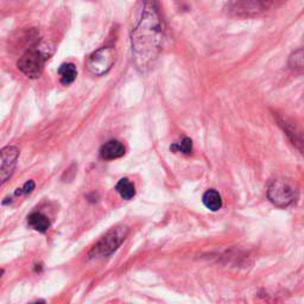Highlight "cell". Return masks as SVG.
<instances>
[{"mask_svg": "<svg viewBox=\"0 0 304 304\" xmlns=\"http://www.w3.org/2000/svg\"><path fill=\"white\" fill-rule=\"evenodd\" d=\"M163 30L154 3H146L142 18L132 31V52L137 67L146 70L157 59L161 50Z\"/></svg>", "mask_w": 304, "mask_h": 304, "instance_id": "obj_1", "label": "cell"}, {"mask_svg": "<svg viewBox=\"0 0 304 304\" xmlns=\"http://www.w3.org/2000/svg\"><path fill=\"white\" fill-rule=\"evenodd\" d=\"M53 53L54 48L48 43H41V44L32 46L19 57L17 62L18 69L28 78L37 79L42 75L44 70V64L53 55Z\"/></svg>", "mask_w": 304, "mask_h": 304, "instance_id": "obj_2", "label": "cell"}, {"mask_svg": "<svg viewBox=\"0 0 304 304\" xmlns=\"http://www.w3.org/2000/svg\"><path fill=\"white\" fill-rule=\"evenodd\" d=\"M129 235V228L126 226H118L108 231L88 253V259L97 260L106 258L113 255L120 247Z\"/></svg>", "mask_w": 304, "mask_h": 304, "instance_id": "obj_3", "label": "cell"}, {"mask_svg": "<svg viewBox=\"0 0 304 304\" xmlns=\"http://www.w3.org/2000/svg\"><path fill=\"white\" fill-rule=\"evenodd\" d=\"M274 0H231L228 12L237 17H256L273 5Z\"/></svg>", "mask_w": 304, "mask_h": 304, "instance_id": "obj_4", "label": "cell"}, {"mask_svg": "<svg viewBox=\"0 0 304 304\" xmlns=\"http://www.w3.org/2000/svg\"><path fill=\"white\" fill-rule=\"evenodd\" d=\"M115 63V50L113 48L97 49L87 60V68L95 76H103L112 69Z\"/></svg>", "mask_w": 304, "mask_h": 304, "instance_id": "obj_5", "label": "cell"}, {"mask_svg": "<svg viewBox=\"0 0 304 304\" xmlns=\"http://www.w3.org/2000/svg\"><path fill=\"white\" fill-rule=\"evenodd\" d=\"M267 197L274 206L285 208L296 200V190L284 181H273L267 189Z\"/></svg>", "mask_w": 304, "mask_h": 304, "instance_id": "obj_6", "label": "cell"}, {"mask_svg": "<svg viewBox=\"0 0 304 304\" xmlns=\"http://www.w3.org/2000/svg\"><path fill=\"white\" fill-rule=\"evenodd\" d=\"M19 155V149L12 145L5 146L0 150V187L13 175Z\"/></svg>", "mask_w": 304, "mask_h": 304, "instance_id": "obj_7", "label": "cell"}, {"mask_svg": "<svg viewBox=\"0 0 304 304\" xmlns=\"http://www.w3.org/2000/svg\"><path fill=\"white\" fill-rule=\"evenodd\" d=\"M125 146L119 140H110L101 146L100 156L105 161H114L125 155Z\"/></svg>", "mask_w": 304, "mask_h": 304, "instance_id": "obj_8", "label": "cell"}, {"mask_svg": "<svg viewBox=\"0 0 304 304\" xmlns=\"http://www.w3.org/2000/svg\"><path fill=\"white\" fill-rule=\"evenodd\" d=\"M28 225L32 230L39 232V233H45L50 228V220L44 214L39 212H34L28 216Z\"/></svg>", "mask_w": 304, "mask_h": 304, "instance_id": "obj_9", "label": "cell"}, {"mask_svg": "<svg viewBox=\"0 0 304 304\" xmlns=\"http://www.w3.org/2000/svg\"><path fill=\"white\" fill-rule=\"evenodd\" d=\"M202 201H204L206 208L209 209L211 212H218L222 207L221 195L214 189H209L206 191L204 197H202Z\"/></svg>", "mask_w": 304, "mask_h": 304, "instance_id": "obj_10", "label": "cell"}, {"mask_svg": "<svg viewBox=\"0 0 304 304\" xmlns=\"http://www.w3.org/2000/svg\"><path fill=\"white\" fill-rule=\"evenodd\" d=\"M59 74L61 78V83L64 86H69L75 81L78 76V70L73 63H64L60 67Z\"/></svg>", "mask_w": 304, "mask_h": 304, "instance_id": "obj_11", "label": "cell"}, {"mask_svg": "<svg viewBox=\"0 0 304 304\" xmlns=\"http://www.w3.org/2000/svg\"><path fill=\"white\" fill-rule=\"evenodd\" d=\"M115 190L124 200H131L136 195V188L128 179H121L115 186Z\"/></svg>", "mask_w": 304, "mask_h": 304, "instance_id": "obj_12", "label": "cell"}, {"mask_svg": "<svg viewBox=\"0 0 304 304\" xmlns=\"http://www.w3.org/2000/svg\"><path fill=\"white\" fill-rule=\"evenodd\" d=\"M173 152H181L183 155H190L193 152V142L190 138H183L180 143H175L170 146Z\"/></svg>", "mask_w": 304, "mask_h": 304, "instance_id": "obj_13", "label": "cell"}, {"mask_svg": "<svg viewBox=\"0 0 304 304\" xmlns=\"http://www.w3.org/2000/svg\"><path fill=\"white\" fill-rule=\"evenodd\" d=\"M303 49H298L297 52H295L292 55L290 56V60H289V66H290L291 69L297 70V71H302L303 69Z\"/></svg>", "mask_w": 304, "mask_h": 304, "instance_id": "obj_14", "label": "cell"}, {"mask_svg": "<svg viewBox=\"0 0 304 304\" xmlns=\"http://www.w3.org/2000/svg\"><path fill=\"white\" fill-rule=\"evenodd\" d=\"M35 187H36V184H35L34 181H31V180L28 181V182L25 183L24 186H23V188L18 189L19 191H17L16 195H19V194H30V193H32V190L35 189Z\"/></svg>", "mask_w": 304, "mask_h": 304, "instance_id": "obj_15", "label": "cell"}, {"mask_svg": "<svg viewBox=\"0 0 304 304\" xmlns=\"http://www.w3.org/2000/svg\"><path fill=\"white\" fill-rule=\"evenodd\" d=\"M3 272H4V271H3V270H0V277H2V274H3Z\"/></svg>", "mask_w": 304, "mask_h": 304, "instance_id": "obj_16", "label": "cell"}]
</instances>
